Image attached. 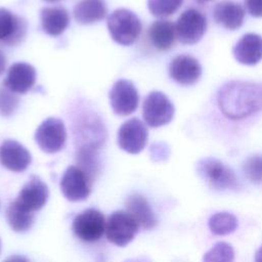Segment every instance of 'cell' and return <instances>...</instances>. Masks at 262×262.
<instances>
[{
    "label": "cell",
    "instance_id": "cell-20",
    "mask_svg": "<svg viewBox=\"0 0 262 262\" xmlns=\"http://www.w3.org/2000/svg\"><path fill=\"white\" fill-rule=\"evenodd\" d=\"M126 207L128 213L132 215L139 226L144 229H151L157 225V218L143 195L138 193L130 194L126 201Z\"/></svg>",
    "mask_w": 262,
    "mask_h": 262
},
{
    "label": "cell",
    "instance_id": "cell-26",
    "mask_svg": "<svg viewBox=\"0 0 262 262\" xmlns=\"http://www.w3.org/2000/svg\"><path fill=\"white\" fill-rule=\"evenodd\" d=\"M184 0H147L149 12L157 17H166L174 14Z\"/></svg>",
    "mask_w": 262,
    "mask_h": 262
},
{
    "label": "cell",
    "instance_id": "cell-19",
    "mask_svg": "<svg viewBox=\"0 0 262 262\" xmlns=\"http://www.w3.org/2000/svg\"><path fill=\"white\" fill-rule=\"evenodd\" d=\"M40 19L43 31L53 37L61 35L70 24L68 10L61 6L42 8Z\"/></svg>",
    "mask_w": 262,
    "mask_h": 262
},
{
    "label": "cell",
    "instance_id": "cell-3",
    "mask_svg": "<svg viewBox=\"0 0 262 262\" xmlns=\"http://www.w3.org/2000/svg\"><path fill=\"white\" fill-rule=\"evenodd\" d=\"M196 172L213 189L236 190L239 187L234 172L218 159L211 157L201 159L196 163Z\"/></svg>",
    "mask_w": 262,
    "mask_h": 262
},
{
    "label": "cell",
    "instance_id": "cell-24",
    "mask_svg": "<svg viewBox=\"0 0 262 262\" xmlns=\"http://www.w3.org/2000/svg\"><path fill=\"white\" fill-rule=\"evenodd\" d=\"M208 226L216 235H227L236 229L237 219L231 213L218 212L210 217Z\"/></svg>",
    "mask_w": 262,
    "mask_h": 262
},
{
    "label": "cell",
    "instance_id": "cell-12",
    "mask_svg": "<svg viewBox=\"0 0 262 262\" xmlns=\"http://www.w3.org/2000/svg\"><path fill=\"white\" fill-rule=\"evenodd\" d=\"M169 75L178 84L189 86L195 84L202 76V67L191 55H178L169 64Z\"/></svg>",
    "mask_w": 262,
    "mask_h": 262
},
{
    "label": "cell",
    "instance_id": "cell-22",
    "mask_svg": "<svg viewBox=\"0 0 262 262\" xmlns=\"http://www.w3.org/2000/svg\"><path fill=\"white\" fill-rule=\"evenodd\" d=\"M148 37L157 49L168 50L173 46L176 38L175 25L166 19L156 20L148 29Z\"/></svg>",
    "mask_w": 262,
    "mask_h": 262
},
{
    "label": "cell",
    "instance_id": "cell-27",
    "mask_svg": "<svg viewBox=\"0 0 262 262\" xmlns=\"http://www.w3.org/2000/svg\"><path fill=\"white\" fill-rule=\"evenodd\" d=\"M243 171L251 182L262 183V155L248 158L243 165Z\"/></svg>",
    "mask_w": 262,
    "mask_h": 262
},
{
    "label": "cell",
    "instance_id": "cell-1",
    "mask_svg": "<svg viewBox=\"0 0 262 262\" xmlns=\"http://www.w3.org/2000/svg\"><path fill=\"white\" fill-rule=\"evenodd\" d=\"M217 103L221 113L230 120L246 119L262 112V83L230 81L219 89Z\"/></svg>",
    "mask_w": 262,
    "mask_h": 262
},
{
    "label": "cell",
    "instance_id": "cell-30",
    "mask_svg": "<svg viewBox=\"0 0 262 262\" xmlns=\"http://www.w3.org/2000/svg\"><path fill=\"white\" fill-rule=\"evenodd\" d=\"M3 262H30L29 259L21 255H11L7 257Z\"/></svg>",
    "mask_w": 262,
    "mask_h": 262
},
{
    "label": "cell",
    "instance_id": "cell-9",
    "mask_svg": "<svg viewBox=\"0 0 262 262\" xmlns=\"http://www.w3.org/2000/svg\"><path fill=\"white\" fill-rule=\"evenodd\" d=\"M147 139V128L138 118L127 120L118 131V145L128 154H139L145 147Z\"/></svg>",
    "mask_w": 262,
    "mask_h": 262
},
{
    "label": "cell",
    "instance_id": "cell-13",
    "mask_svg": "<svg viewBox=\"0 0 262 262\" xmlns=\"http://www.w3.org/2000/svg\"><path fill=\"white\" fill-rule=\"evenodd\" d=\"M48 196L49 190L46 183L37 176H31L14 201L26 210L34 212L45 206Z\"/></svg>",
    "mask_w": 262,
    "mask_h": 262
},
{
    "label": "cell",
    "instance_id": "cell-15",
    "mask_svg": "<svg viewBox=\"0 0 262 262\" xmlns=\"http://www.w3.org/2000/svg\"><path fill=\"white\" fill-rule=\"evenodd\" d=\"M27 21L6 8H0V43L16 45L27 34Z\"/></svg>",
    "mask_w": 262,
    "mask_h": 262
},
{
    "label": "cell",
    "instance_id": "cell-32",
    "mask_svg": "<svg viewBox=\"0 0 262 262\" xmlns=\"http://www.w3.org/2000/svg\"><path fill=\"white\" fill-rule=\"evenodd\" d=\"M254 262H262V246L257 250L254 258Z\"/></svg>",
    "mask_w": 262,
    "mask_h": 262
},
{
    "label": "cell",
    "instance_id": "cell-14",
    "mask_svg": "<svg viewBox=\"0 0 262 262\" xmlns=\"http://www.w3.org/2000/svg\"><path fill=\"white\" fill-rule=\"evenodd\" d=\"M30 151L18 141L6 139L0 145V163L12 172H23L31 164Z\"/></svg>",
    "mask_w": 262,
    "mask_h": 262
},
{
    "label": "cell",
    "instance_id": "cell-11",
    "mask_svg": "<svg viewBox=\"0 0 262 262\" xmlns=\"http://www.w3.org/2000/svg\"><path fill=\"white\" fill-rule=\"evenodd\" d=\"M111 106L116 115L128 116L138 106L139 95L134 84L129 80L117 81L108 94Z\"/></svg>",
    "mask_w": 262,
    "mask_h": 262
},
{
    "label": "cell",
    "instance_id": "cell-7",
    "mask_svg": "<svg viewBox=\"0 0 262 262\" xmlns=\"http://www.w3.org/2000/svg\"><path fill=\"white\" fill-rule=\"evenodd\" d=\"M35 141L46 154H54L63 148L67 141V130L61 120L47 118L36 129Z\"/></svg>",
    "mask_w": 262,
    "mask_h": 262
},
{
    "label": "cell",
    "instance_id": "cell-25",
    "mask_svg": "<svg viewBox=\"0 0 262 262\" xmlns=\"http://www.w3.org/2000/svg\"><path fill=\"white\" fill-rule=\"evenodd\" d=\"M234 251L230 244L219 242L203 256V262H233Z\"/></svg>",
    "mask_w": 262,
    "mask_h": 262
},
{
    "label": "cell",
    "instance_id": "cell-5",
    "mask_svg": "<svg viewBox=\"0 0 262 262\" xmlns=\"http://www.w3.org/2000/svg\"><path fill=\"white\" fill-rule=\"evenodd\" d=\"M207 25V18L200 10L186 9L179 15L175 24L176 37L182 44L193 45L204 37Z\"/></svg>",
    "mask_w": 262,
    "mask_h": 262
},
{
    "label": "cell",
    "instance_id": "cell-29",
    "mask_svg": "<svg viewBox=\"0 0 262 262\" xmlns=\"http://www.w3.org/2000/svg\"><path fill=\"white\" fill-rule=\"evenodd\" d=\"M248 12L254 17H262V0H245Z\"/></svg>",
    "mask_w": 262,
    "mask_h": 262
},
{
    "label": "cell",
    "instance_id": "cell-34",
    "mask_svg": "<svg viewBox=\"0 0 262 262\" xmlns=\"http://www.w3.org/2000/svg\"><path fill=\"white\" fill-rule=\"evenodd\" d=\"M195 2L200 3V4H204V3H208V2H211L212 0H194Z\"/></svg>",
    "mask_w": 262,
    "mask_h": 262
},
{
    "label": "cell",
    "instance_id": "cell-28",
    "mask_svg": "<svg viewBox=\"0 0 262 262\" xmlns=\"http://www.w3.org/2000/svg\"><path fill=\"white\" fill-rule=\"evenodd\" d=\"M18 106L17 96L7 88H0V115L11 116Z\"/></svg>",
    "mask_w": 262,
    "mask_h": 262
},
{
    "label": "cell",
    "instance_id": "cell-17",
    "mask_svg": "<svg viewBox=\"0 0 262 262\" xmlns=\"http://www.w3.org/2000/svg\"><path fill=\"white\" fill-rule=\"evenodd\" d=\"M232 53L242 64H257L262 60V36L254 33L244 35L233 46Z\"/></svg>",
    "mask_w": 262,
    "mask_h": 262
},
{
    "label": "cell",
    "instance_id": "cell-2",
    "mask_svg": "<svg viewBox=\"0 0 262 262\" xmlns=\"http://www.w3.org/2000/svg\"><path fill=\"white\" fill-rule=\"evenodd\" d=\"M112 39L120 45H132L139 37L142 29L139 17L131 10L119 8L114 10L106 20Z\"/></svg>",
    "mask_w": 262,
    "mask_h": 262
},
{
    "label": "cell",
    "instance_id": "cell-31",
    "mask_svg": "<svg viewBox=\"0 0 262 262\" xmlns=\"http://www.w3.org/2000/svg\"><path fill=\"white\" fill-rule=\"evenodd\" d=\"M6 67V57L3 51L0 49V76L4 73Z\"/></svg>",
    "mask_w": 262,
    "mask_h": 262
},
{
    "label": "cell",
    "instance_id": "cell-6",
    "mask_svg": "<svg viewBox=\"0 0 262 262\" xmlns=\"http://www.w3.org/2000/svg\"><path fill=\"white\" fill-rule=\"evenodd\" d=\"M139 224L131 214L125 211H116L105 224L106 238L112 244L125 247L133 241L138 232Z\"/></svg>",
    "mask_w": 262,
    "mask_h": 262
},
{
    "label": "cell",
    "instance_id": "cell-33",
    "mask_svg": "<svg viewBox=\"0 0 262 262\" xmlns=\"http://www.w3.org/2000/svg\"><path fill=\"white\" fill-rule=\"evenodd\" d=\"M126 262H150V261L145 257H139V258H134V259L127 260Z\"/></svg>",
    "mask_w": 262,
    "mask_h": 262
},
{
    "label": "cell",
    "instance_id": "cell-8",
    "mask_svg": "<svg viewBox=\"0 0 262 262\" xmlns=\"http://www.w3.org/2000/svg\"><path fill=\"white\" fill-rule=\"evenodd\" d=\"M103 214L93 208L78 214L74 220L72 229L75 235L83 242L92 243L98 241L105 230Z\"/></svg>",
    "mask_w": 262,
    "mask_h": 262
},
{
    "label": "cell",
    "instance_id": "cell-4",
    "mask_svg": "<svg viewBox=\"0 0 262 262\" xmlns=\"http://www.w3.org/2000/svg\"><path fill=\"white\" fill-rule=\"evenodd\" d=\"M175 108L171 100L160 91H151L145 97L142 104L144 122L152 128L170 123L174 117Z\"/></svg>",
    "mask_w": 262,
    "mask_h": 262
},
{
    "label": "cell",
    "instance_id": "cell-36",
    "mask_svg": "<svg viewBox=\"0 0 262 262\" xmlns=\"http://www.w3.org/2000/svg\"><path fill=\"white\" fill-rule=\"evenodd\" d=\"M1 247H2V246H1V239H0V253H1Z\"/></svg>",
    "mask_w": 262,
    "mask_h": 262
},
{
    "label": "cell",
    "instance_id": "cell-10",
    "mask_svg": "<svg viewBox=\"0 0 262 262\" xmlns=\"http://www.w3.org/2000/svg\"><path fill=\"white\" fill-rule=\"evenodd\" d=\"M92 181L78 166H69L60 180V190L71 202L86 200L90 194Z\"/></svg>",
    "mask_w": 262,
    "mask_h": 262
},
{
    "label": "cell",
    "instance_id": "cell-35",
    "mask_svg": "<svg viewBox=\"0 0 262 262\" xmlns=\"http://www.w3.org/2000/svg\"><path fill=\"white\" fill-rule=\"evenodd\" d=\"M45 1H48V2H56V1H59V0H45Z\"/></svg>",
    "mask_w": 262,
    "mask_h": 262
},
{
    "label": "cell",
    "instance_id": "cell-21",
    "mask_svg": "<svg viewBox=\"0 0 262 262\" xmlns=\"http://www.w3.org/2000/svg\"><path fill=\"white\" fill-rule=\"evenodd\" d=\"M107 9L103 0H80L74 7V16L81 25H91L103 19Z\"/></svg>",
    "mask_w": 262,
    "mask_h": 262
},
{
    "label": "cell",
    "instance_id": "cell-23",
    "mask_svg": "<svg viewBox=\"0 0 262 262\" xmlns=\"http://www.w3.org/2000/svg\"><path fill=\"white\" fill-rule=\"evenodd\" d=\"M6 219L12 230L16 232H25L32 227L34 223V214L13 201L7 207Z\"/></svg>",
    "mask_w": 262,
    "mask_h": 262
},
{
    "label": "cell",
    "instance_id": "cell-16",
    "mask_svg": "<svg viewBox=\"0 0 262 262\" xmlns=\"http://www.w3.org/2000/svg\"><path fill=\"white\" fill-rule=\"evenodd\" d=\"M36 82V70L27 62L13 63L3 82L5 88L13 93H27Z\"/></svg>",
    "mask_w": 262,
    "mask_h": 262
},
{
    "label": "cell",
    "instance_id": "cell-18",
    "mask_svg": "<svg viewBox=\"0 0 262 262\" xmlns=\"http://www.w3.org/2000/svg\"><path fill=\"white\" fill-rule=\"evenodd\" d=\"M214 20L227 30L241 28L245 19L244 7L234 1L223 0L218 2L213 10Z\"/></svg>",
    "mask_w": 262,
    "mask_h": 262
}]
</instances>
